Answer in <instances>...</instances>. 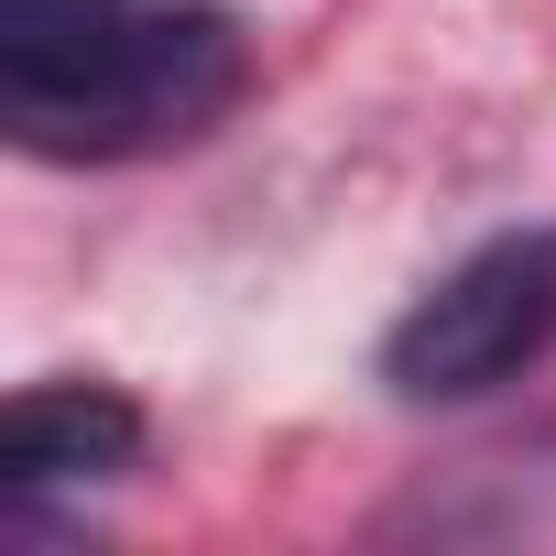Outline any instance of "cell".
Wrapping results in <instances>:
<instances>
[{
    "label": "cell",
    "instance_id": "1",
    "mask_svg": "<svg viewBox=\"0 0 556 556\" xmlns=\"http://www.w3.org/2000/svg\"><path fill=\"white\" fill-rule=\"evenodd\" d=\"M251 88L229 0H0V131L34 164H153Z\"/></svg>",
    "mask_w": 556,
    "mask_h": 556
},
{
    "label": "cell",
    "instance_id": "2",
    "mask_svg": "<svg viewBox=\"0 0 556 556\" xmlns=\"http://www.w3.org/2000/svg\"><path fill=\"white\" fill-rule=\"evenodd\" d=\"M556 350V229H491L382 328L393 404H480Z\"/></svg>",
    "mask_w": 556,
    "mask_h": 556
},
{
    "label": "cell",
    "instance_id": "3",
    "mask_svg": "<svg viewBox=\"0 0 556 556\" xmlns=\"http://www.w3.org/2000/svg\"><path fill=\"white\" fill-rule=\"evenodd\" d=\"M142 404L110 393V382H23L0 404V491L23 513L66 502V491H99L121 469H142Z\"/></svg>",
    "mask_w": 556,
    "mask_h": 556
}]
</instances>
